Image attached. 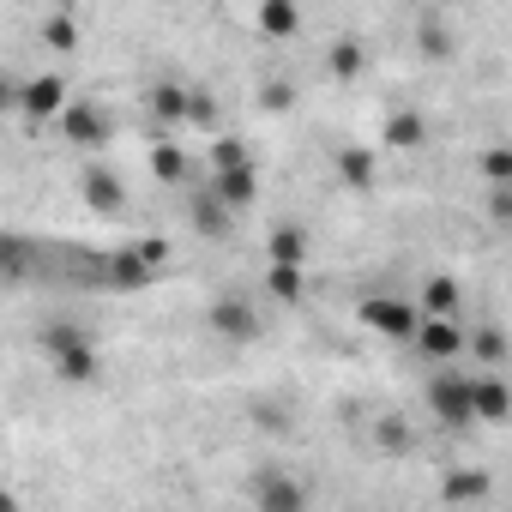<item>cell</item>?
Returning a JSON list of instances; mask_svg holds the SVG:
<instances>
[{"instance_id":"52a82bcc","label":"cell","mask_w":512,"mask_h":512,"mask_svg":"<svg viewBox=\"0 0 512 512\" xmlns=\"http://www.w3.org/2000/svg\"><path fill=\"white\" fill-rule=\"evenodd\" d=\"M247 494L260 500V506H272V512H302V506H308V488H302V482H290L284 470H260Z\"/></svg>"},{"instance_id":"d6986e66","label":"cell","mask_w":512,"mask_h":512,"mask_svg":"<svg viewBox=\"0 0 512 512\" xmlns=\"http://www.w3.org/2000/svg\"><path fill=\"white\" fill-rule=\"evenodd\" d=\"M464 350H476V362H482V368H500V362H506V338H500L494 326H482L476 338L464 332Z\"/></svg>"},{"instance_id":"4fadbf2b","label":"cell","mask_w":512,"mask_h":512,"mask_svg":"<svg viewBox=\"0 0 512 512\" xmlns=\"http://www.w3.org/2000/svg\"><path fill=\"white\" fill-rule=\"evenodd\" d=\"M61 133H67L73 145H103V133H109V127H103V115H97V109L67 103V109H61Z\"/></svg>"},{"instance_id":"ac0fdd59","label":"cell","mask_w":512,"mask_h":512,"mask_svg":"<svg viewBox=\"0 0 512 512\" xmlns=\"http://www.w3.org/2000/svg\"><path fill=\"white\" fill-rule=\"evenodd\" d=\"M416 314H458V284H452V278H428Z\"/></svg>"},{"instance_id":"7402d4cb","label":"cell","mask_w":512,"mask_h":512,"mask_svg":"<svg viewBox=\"0 0 512 512\" xmlns=\"http://www.w3.org/2000/svg\"><path fill=\"white\" fill-rule=\"evenodd\" d=\"M374 440H380L386 452H416V434H410L398 416H380V422H374Z\"/></svg>"},{"instance_id":"f546056e","label":"cell","mask_w":512,"mask_h":512,"mask_svg":"<svg viewBox=\"0 0 512 512\" xmlns=\"http://www.w3.org/2000/svg\"><path fill=\"white\" fill-rule=\"evenodd\" d=\"M13 109H19V79L0 73V115H13Z\"/></svg>"},{"instance_id":"cb8c5ba5","label":"cell","mask_w":512,"mask_h":512,"mask_svg":"<svg viewBox=\"0 0 512 512\" xmlns=\"http://www.w3.org/2000/svg\"><path fill=\"white\" fill-rule=\"evenodd\" d=\"M115 284H133V290L151 284V266L139 260V247H133V253H115Z\"/></svg>"},{"instance_id":"8fae6325","label":"cell","mask_w":512,"mask_h":512,"mask_svg":"<svg viewBox=\"0 0 512 512\" xmlns=\"http://www.w3.org/2000/svg\"><path fill=\"white\" fill-rule=\"evenodd\" d=\"M187 97H193L187 85L157 79V85H151V97H145V109H151V121H157V127H181V121H187Z\"/></svg>"},{"instance_id":"4dcf8cb0","label":"cell","mask_w":512,"mask_h":512,"mask_svg":"<svg viewBox=\"0 0 512 512\" xmlns=\"http://www.w3.org/2000/svg\"><path fill=\"white\" fill-rule=\"evenodd\" d=\"M19 506V494H7V488H0V512H13Z\"/></svg>"},{"instance_id":"9c48e42d","label":"cell","mask_w":512,"mask_h":512,"mask_svg":"<svg viewBox=\"0 0 512 512\" xmlns=\"http://www.w3.org/2000/svg\"><path fill=\"white\" fill-rule=\"evenodd\" d=\"M61 109H67V85H61L55 73H43V79L19 85V115H31V121H49V115H61Z\"/></svg>"},{"instance_id":"5bb4252c","label":"cell","mask_w":512,"mask_h":512,"mask_svg":"<svg viewBox=\"0 0 512 512\" xmlns=\"http://www.w3.org/2000/svg\"><path fill=\"white\" fill-rule=\"evenodd\" d=\"M49 368H55V380H67V386H79V380H97V350H91V344H73V350H61Z\"/></svg>"},{"instance_id":"2e32d148","label":"cell","mask_w":512,"mask_h":512,"mask_svg":"<svg viewBox=\"0 0 512 512\" xmlns=\"http://www.w3.org/2000/svg\"><path fill=\"white\" fill-rule=\"evenodd\" d=\"M266 290H272L278 302H302V290H308V284H302V266H296V260H272Z\"/></svg>"},{"instance_id":"5b68a950","label":"cell","mask_w":512,"mask_h":512,"mask_svg":"<svg viewBox=\"0 0 512 512\" xmlns=\"http://www.w3.org/2000/svg\"><path fill=\"white\" fill-rule=\"evenodd\" d=\"M362 320H368L380 338H410L422 314H416V302H398V296H368V302H362Z\"/></svg>"},{"instance_id":"f1b7e54d","label":"cell","mask_w":512,"mask_h":512,"mask_svg":"<svg viewBox=\"0 0 512 512\" xmlns=\"http://www.w3.org/2000/svg\"><path fill=\"white\" fill-rule=\"evenodd\" d=\"M290 103H296L290 85H266V91H260V109H290Z\"/></svg>"},{"instance_id":"4316f807","label":"cell","mask_w":512,"mask_h":512,"mask_svg":"<svg viewBox=\"0 0 512 512\" xmlns=\"http://www.w3.org/2000/svg\"><path fill=\"white\" fill-rule=\"evenodd\" d=\"M482 175H488V187H506V181H512V157L494 145V151L482 157Z\"/></svg>"},{"instance_id":"30bf717a","label":"cell","mask_w":512,"mask_h":512,"mask_svg":"<svg viewBox=\"0 0 512 512\" xmlns=\"http://www.w3.org/2000/svg\"><path fill=\"white\" fill-rule=\"evenodd\" d=\"M187 217H193V235H205V241H229V229H235V211H229L211 187L193 193V211H187Z\"/></svg>"},{"instance_id":"83f0119b","label":"cell","mask_w":512,"mask_h":512,"mask_svg":"<svg viewBox=\"0 0 512 512\" xmlns=\"http://www.w3.org/2000/svg\"><path fill=\"white\" fill-rule=\"evenodd\" d=\"M488 482L482 476H446V500H482Z\"/></svg>"},{"instance_id":"603a6c76","label":"cell","mask_w":512,"mask_h":512,"mask_svg":"<svg viewBox=\"0 0 512 512\" xmlns=\"http://www.w3.org/2000/svg\"><path fill=\"white\" fill-rule=\"evenodd\" d=\"M43 43H49V49H61V55H67V49H79V25H73V19H67V13H55V19H49V25H43Z\"/></svg>"},{"instance_id":"ffe728a7","label":"cell","mask_w":512,"mask_h":512,"mask_svg":"<svg viewBox=\"0 0 512 512\" xmlns=\"http://www.w3.org/2000/svg\"><path fill=\"white\" fill-rule=\"evenodd\" d=\"M302 247H308V235H302L296 223H278V229H272V241H266L272 260H296V266H302Z\"/></svg>"},{"instance_id":"e0dca14e","label":"cell","mask_w":512,"mask_h":512,"mask_svg":"<svg viewBox=\"0 0 512 512\" xmlns=\"http://www.w3.org/2000/svg\"><path fill=\"white\" fill-rule=\"evenodd\" d=\"M326 67H332V79H344V85H350V79H362V67H368V49H362L356 37H344V43L332 49V61H326Z\"/></svg>"},{"instance_id":"d4e9b609","label":"cell","mask_w":512,"mask_h":512,"mask_svg":"<svg viewBox=\"0 0 512 512\" xmlns=\"http://www.w3.org/2000/svg\"><path fill=\"white\" fill-rule=\"evenodd\" d=\"M392 145H422V115H392Z\"/></svg>"},{"instance_id":"8992f818","label":"cell","mask_w":512,"mask_h":512,"mask_svg":"<svg viewBox=\"0 0 512 512\" xmlns=\"http://www.w3.org/2000/svg\"><path fill=\"white\" fill-rule=\"evenodd\" d=\"M470 416L476 422H488V428H500L506 416H512V392H506V380L488 368V374H470Z\"/></svg>"},{"instance_id":"3957f363","label":"cell","mask_w":512,"mask_h":512,"mask_svg":"<svg viewBox=\"0 0 512 512\" xmlns=\"http://www.w3.org/2000/svg\"><path fill=\"white\" fill-rule=\"evenodd\" d=\"M211 332L223 338V344H253V338H260L266 326H260V308H253V302H241V296H223V302H211Z\"/></svg>"},{"instance_id":"9a60e30c","label":"cell","mask_w":512,"mask_h":512,"mask_svg":"<svg viewBox=\"0 0 512 512\" xmlns=\"http://www.w3.org/2000/svg\"><path fill=\"white\" fill-rule=\"evenodd\" d=\"M151 175H157L163 187H187V181H193V163H187V151L157 145V151H151Z\"/></svg>"},{"instance_id":"7a4b0ae2","label":"cell","mask_w":512,"mask_h":512,"mask_svg":"<svg viewBox=\"0 0 512 512\" xmlns=\"http://www.w3.org/2000/svg\"><path fill=\"white\" fill-rule=\"evenodd\" d=\"M410 338H416V350H422V356H428L434 368H440V362H458V356H464V320H458V314H422Z\"/></svg>"},{"instance_id":"277c9868","label":"cell","mask_w":512,"mask_h":512,"mask_svg":"<svg viewBox=\"0 0 512 512\" xmlns=\"http://www.w3.org/2000/svg\"><path fill=\"white\" fill-rule=\"evenodd\" d=\"M79 199L97 211V217H121L127 211V181L115 175V169H103V163H91L85 175H79Z\"/></svg>"},{"instance_id":"7c38bea8","label":"cell","mask_w":512,"mask_h":512,"mask_svg":"<svg viewBox=\"0 0 512 512\" xmlns=\"http://www.w3.org/2000/svg\"><path fill=\"white\" fill-rule=\"evenodd\" d=\"M296 31H302V7H296V0H260V37L290 43Z\"/></svg>"},{"instance_id":"484cf974","label":"cell","mask_w":512,"mask_h":512,"mask_svg":"<svg viewBox=\"0 0 512 512\" xmlns=\"http://www.w3.org/2000/svg\"><path fill=\"white\" fill-rule=\"evenodd\" d=\"M235 163H247V145L241 139H217L211 145V169H235Z\"/></svg>"},{"instance_id":"6da1fadb","label":"cell","mask_w":512,"mask_h":512,"mask_svg":"<svg viewBox=\"0 0 512 512\" xmlns=\"http://www.w3.org/2000/svg\"><path fill=\"white\" fill-rule=\"evenodd\" d=\"M428 410H434L446 428L476 422V416H470V374H464V368H452V362H440V374L428 380Z\"/></svg>"},{"instance_id":"44dd1931","label":"cell","mask_w":512,"mask_h":512,"mask_svg":"<svg viewBox=\"0 0 512 512\" xmlns=\"http://www.w3.org/2000/svg\"><path fill=\"white\" fill-rule=\"evenodd\" d=\"M338 175H344L350 187H368V181H374V157H368L362 145H350V151H338Z\"/></svg>"},{"instance_id":"ba28073f","label":"cell","mask_w":512,"mask_h":512,"mask_svg":"<svg viewBox=\"0 0 512 512\" xmlns=\"http://www.w3.org/2000/svg\"><path fill=\"white\" fill-rule=\"evenodd\" d=\"M211 193H217L229 211H247L253 199H260V175H253V163H235V169H211Z\"/></svg>"}]
</instances>
